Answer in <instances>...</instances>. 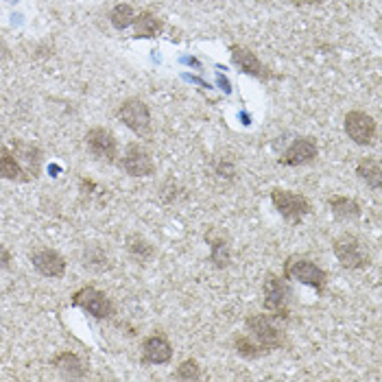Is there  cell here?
<instances>
[{
	"mask_svg": "<svg viewBox=\"0 0 382 382\" xmlns=\"http://www.w3.org/2000/svg\"><path fill=\"white\" fill-rule=\"evenodd\" d=\"M282 277L284 280H297L310 288H315L319 295H323L325 286H328V273L306 256H288L284 263Z\"/></svg>",
	"mask_w": 382,
	"mask_h": 382,
	"instance_id": "obj_1",
	"label": "cell"
},
{
	"mask_svg": "<svg viewBox=\"0 0 382 382\" xmlns=\"http://www.w3.org/2000/svg\"><path fill=\"white\" fill-rule=\"evenodd\" d=\"M332 249L343 269L358 271V269H367L372 265V256H369L367 247H365V242L356 234L345 232V234L337 236L332 242Z\"/></svg>",
	"mask_w": 382,
	"mask_h": 382,
	"instance_id": "obj_2",
	"label": "cell"
},
{
	"mask_svg": "<svg viewBox=\"0 0 382 382\" xmlns=\"http://www.w3.org/2000/svg\"><path fill=\"white\" fill-rule=\"evenodd\" d=\"M263 293H265V312L267 315H271L275 321H288V317H291V310H288L291 288L286 286L284 277H277L275 273H267Z\"/></svg>",
	"mask_w": 382,
	"mask_h": 382,
	"instance_id": "obj_3",
	"label": "cell"
},
{
	"mask_svg": "<svg viewBox=\"0 0 382 382\" xmlns=\"http://www.w3.org/2000/svg\"><path fill=\"white\" fill-rule=\"evenodd\" d=\"M245 328H247V335L258 343L263 345L265 350L271 354L275 350H280L284 345V332L282 328L277 325V321L271 315H249L245 319Z\"/></svg>",
	"mask_w": 382,
	"mask_h": 382,
	"instance_id": "obj_4",
	"label": "cell"
},
{
	"mask_svg": "<svg viewBox=\"0 0 382 382\" xmlns=\"http://www.w3.org/2000/svg\"><path fill=\"white\" fill-rule=\"evenodd\" d=\"M271 201L275 205V210L280 212V216L291 225H300L312 210L310 201L304 195L293 193V190H284V188H273Z\"/></svg>",
	"mask_w": 382,
	"mask_h": 382,
	"instance_id": "obj_5",
	"label": "cell"
},
{
	"mask_svg": "<svg viewBox=\"0 0 382 382\" xmlns=\"http://www.w3.org/2000/svg\"><path fill=\"white\" fill-rule=\"evenodd\" d=\"M118 118L123 120L138 138L151 135V112L145 101H140V98L123 101V105L118 108Z\"/></svg>",
	"mask_w": 382,
	"mask_h": 382,
	"instance_id": "obj_6",
	"label": "cell"
},
{
	"mask_svg": "<svg viewBox=\"0 0 382 382\" xmlns=\"http://www.w3.org/2000/svg\"><path fill=\"white\" fill-rule=\"evenodd\" d=\"M376 131H378V127H376L374 116L358 112V110L345 114V133L350 135V140H354L356 145H362V147L374 145Z\"/></svg>",
	"mask_w": 382,
	"mask_h": 382,
	"instance_id": "obj_7",
	"label": "cell"
},
{
	"mask_svg": "<svg viewBox=\"0 0 382 382\" xmlns=\"http://www.w3.org/2000/svg\"><path fill=\"white\" fill-rule=\"evenodd\" d=\"M85 147H88V151L96 160L108 162V164H112L118 155L116 135L110 129H103V127H94L85 133Z\"/></svg>",
	"mask_w": 382,
	"mask_h": 382,
	"instance_id": "obj_8",
	"label": "cell"
},
{
	"mask_svg": "<svg viewBox=\"0 0 382 382\" xmlns=\"http://www.w3.org/2000/svg\"><path fill=\"white\" fill-rule=\"evenodd\" d=\"M73 304L81 310H85L88 315L96 317V319H108L112 315V302L108 300L105 293L96 291L94 286H85L81 291L75 293Z\"/></svg>",
	"mask_w": 382,
	"mask_h": 382,
	"instance_id": "obj_9",
	"label": "cell"
},
{
	"mask_svg": "<svg viewBox=\"0 0 382 382\" xmlns=\"http://www.w3.org/2000/svg\"><path fill=\"white\" fill-rule=\"evenodd\" d=\"M120 164H123L129 177H149L155 172L151 153L142 145H135V142L125 149V155H123V160H120Z\"/></svg>",
	"mask_w": 382,
	"mask_h": 382,
	"instance_id": "obj_10",
	"label": "cell"
},
{
	"mask_svg": "<svg viewBox=\"0 0 382 382\" xmlns=\"http://www.w3.org/2000/svg\"><path fill=\"white\" fill-rule=\"evenodd\" d=\"M317 155H319L317 140L310 135H304L291 142V147L282 153L280 164L282 166H304V164H310L312 160H317Z\"/></svg>",
	"mask_w": 382,
	"mask_h": 382,
	"instance_id": "obj_11",
	"label": "cell"
},
{
	"mask_svg": "<svg viewBox=\"0 0 382 382\" xmlns=\"http://www.w3.org/2000/svg\"><path fill=\"white\" fill-rule=\"evenodd\" d=\"M31 263L44 277H61L66 273V260L55 249H38L31 254Z\"/></svg>",
	"mask_w": 382,
	"mask_h": 382,
	"instance_id": "obj_12",
	"label": "cell"
},
{
	"mask_svg": "<svg viewBox=\"0 0 382 382\" xmlns=\"http://www.w3.org/2000/svg\"><path fill=\"white\" fill-rule=\"evenodd\" d=\"M172 358V345L164 335H151L142 341V360L149 365H164Z\"/></svg>",
	"mask_w": 382,
	"mask_h": 382,
	"instance_id": "obj_13",
	"label": "cell"
},
{
	"mask_svg": "<svg viewBox=\"0 0 382 382\" xmlns=\"http://www.w3.org/2000/svg\"><path fill=\"white\" fill-rule=\"evenodd\" d=\"M230 53H232V61H234L245 75H251V77H258V79L269 77L267 71H265V66H263V61H260V59L256 57V53H251L249 48L240 46V44H232V46H230Z\"/></svg>",
	"mask_w": 382,
	"mask_h": 382,
	"instance_id": "obj_14",
	"label": "cell"
},
{
	"mask_svg": "<svg viewBox=\"0 0 382 382\" xmlns=\"http://www.w3.org/2000/svg\"><path fill=\"white\" fill-rule=\"evenodd\" d=\"M328 205H330V210H332L335 219L337 221H343V223H356L362 214L360 210V205L356 199H350V197H330L328 199Z\"/></svg>",
	"mask_w": 382,
	"mask_h": 382,
	"instance_id": "obj_15",
	"label": "cell"
},
{
	"mask_svg": "<svg viewBox=\"0 0 382 382\" xmlns=\"http://www.w3.org/2000/svg\"><path fill=\"white\" fill-rule=\"evenodd\" d=\"M0 177L9 179V182H27L29 179L20 160L15 158V153L7 147L0 149Z\"/></svg>",
	"mask_w": 382,
	"mask_h": 382,
	"instance_id": "obj_16",
	"label": "cell"
},
{
	"mask_svg": "<svg viewBox=\"0 0 382 382\" xmlns=\"http://www.w3.org/2000/svg\"><path fill=\"white\" fill-rule=\"evenodd\" d=\"M15 158H20L22 162V168L27 170L29 179L38 177L40 175V149L31 147V145H24V142H15Z\"/></svg>",
	"mask_w": 382,
	"mask_h": 382,
	"instance_id": "obj_17",
	"label": "cell"
},
{
	"mask_svg": "<svg viewBox=\"0 0 382 382\" xmlns=\"http://www.w3.org/2000/svg\"><path fill=\"white\" fill-rule=\"evenodd\" d=\"M356 175L374 190L382 188V164L376 158H362L356 166Z\"/></svg>",
	"mask_w": 382,
	"mask_h": 382,
	"instance_id": "obj_18",
	"label": "cell"
},
{
	"mask_svg": "<svg viewBox=\"0 0 382 382\" xmlns=\"http://www.w3.org/2000/svg\"><path fill=\"white\" fill-rule=\"evenodd\" d=\"M133 24H135V38H142V40H151L162 31V20L158 18V15H153L151 11L138 13Z\"/></svg>",
	"mask_w": 382,
	"mask_h": 382,
	"instance_id": "obj_19",
	"label": "cell"
},
{
	"mask_svg": "<svg viewBox=\"0 0 382 382\" xmlns=\"http://www.w3.org/2000/svg\"><path fill=\"white\" fill-rule=\"evenodd\" d=\"M53 365H55V367L66 378H81V376H85V365H83V360L77 354H73V352H61V354H57L55 360H53Z\"/></svg>",
	"mask_w": 382,
	"mask_h": 382,
	"instance_id": "obj_20",
	"label": "cell"
},
{
	"mask_svg": "<svg viewBox=\"0 0 382 382\" xmlns=\"http://www.w3.org/2000/svg\"><path fill=\"white\" fill-rule=\"evenodd\" d=\"M205 238H207V242H210V258H212L214 267H219V269L228 267V265H230V260H232L230 242L225 240L223 236H216L214 232H212V234H207Z\"/></svg>",
	"mask_w": 382,
	"mask_h": 382,
	"instance_id": "obj_21",
	"label": "cell"
},
{
	"mask_svg": "<svg viewBox=\"0 0 382 382\" xmlns=\"http://www.w3.org/2000/svg\"><path fill=\"white\" fill-rule=\"evenodd\" d=\"M234 350L238 352V356L249 358V360L263 358V356L269 354V352L265 350V347H263V345H258L249 335H236V337H234Z\"/></svg>",
	"mask_w": 382,
	"mask_h": 382,
	"instance_id": "obj_22",
	"label": "cell"
},
{
	"mask_svg": "<svg viewBox=\"0 0 382 382\" xmlns=\"http://www.w3.org/2000/svg\"><path fill=\"white\" fill-rule=\"evenodd\" d=\"M127 251L135 260H140V263H145V260L153 258V254H155L153 245H151V242L145 236H140V234H129L127 236Z\"/></svg>",
	"mask_w": 382,
	"mask_h": 382,
	"instance_id": "obj_23",
	"label": "cell"
},
{
	"mask_svg": "<svg viewBox=\"0 0 382 382\" xmlns=\"http://www.w3.org/2000/svg\"><path fill=\"white\" fill-rule=\"evenodd\" d=\"M133 20H135L133 7H131V5H127V3L116 5V7L112 9V13H110V22H112V27H114V29H118V31H125L127 27H131V24H133Z\"/></svg>",
	"mask_w": 382,
	"mask_h": 382,
	"instance_id": "obj_24",
	"label": "cell"
},
{
	"mask_svg": "<svg viewBox=\"0 0 382 382\" xmlns=\"http://www.w3.org/2000/svg\"><path fill=\"white\" fill-rule=\"evenodd\" d=\"M83 267L101 273V271L110 269V258L101 247H90V249H85V254H83Z\"/></svg>",
	"mask_w": 382,
	"mask_h": 382,
	"instance_id": "obj_25",
	"label": "cell"
},
{
	"mask_svg": "<svg viewBox=\"0 0 382 382\" xmlns=\"http://www.w3.org/2000/svg\"><path fill=\"white\" fill-rule=\"evenodd\" d=\"M175 378L177 380H186V382H193V380H199L201 378V367H199V362L193 360V358H188L184 360L177 372H175Z\"/></svg>",
	"mask_w": 382,
	"mask_h": 382,
	"instance_id": "obj_26",
	"label": "cell"
},
{
	"mask_svg": "<svg viewBox=\"0 0 382 382\" xmlns=\"http://www.w3.org/2000/svg\"><path fill=\"white\" fill-rule=\"evenodd\" d=\"M234 172H236V168H234L232 160H225V158H223V160L216 164V175L223 177V179H234Z\"/></svg>",
	"mask_w": 382,
	"mask_h": 382,
	"instance_id": "obj_27",
	"label": "cell"
},
{
	"mask_svg": "<svg viewBox=\"0 0 382 382\" xmlns=\"http://www.w3.org/2000/svg\"><path fill=\"white\" fill-rule=\"evenodd\" d=\"M9 263H11V254H9V249L3 245V242H0V271L7 269Z\"/></svg>",
	"mask_w": 382,
	"mask_h": 382,
	"instance_id": "obj_28",
	"label": "cell"
},
{
	"mask_svg": "<svg viewBox=\"0 0 382 382\" xmlns=\"http://www.w3.org/2000/svg\"><path fill=\"white\" fill-rule=\"evenodd\" d=\"M291 3H295V5H319V3H325V0H291Z\"/></svg>",
	"mask_w": 382,
	"mask_h": 382,
	"instance_id": "obj_29",
	"label": "cell"
},
{
	"mask_svg": "<svg viewBox=\"0 0 382 382\" xmlns=\"http://www.w3.org/2000/svg\"><path fill=\"white\" fill-rule=\"evenodd\" d=\"M7 53H9V50H7L5 42H3V40H0V59H5V57H7Z\"/></svg>",
	"mask_w": 382,
	"mask_h": 382,
	"instance_id": "obj_30",
	"label": "cell"
}]
</instances>
